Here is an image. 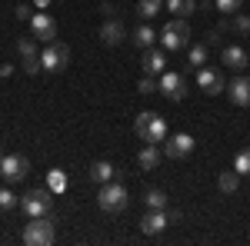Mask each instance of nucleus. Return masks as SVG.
Instances as JSON below:
<instances>
[{
    "label": "nucleus",
    "instance_id": "obj_1",
    "mask_svg": "<svg viewBox=\"0 0 250 246\" xmlns=\"http://www.w3.org/2000/svg\"><path fill=\"white\" fill-rule=\"evenodd\" d=\"M134 133L144 140V143H164L167 140V120L160 114H154V110H144V114H137L134 120Z\"/></svg>",
    "mask_w": 250,
    "mask_h": 246
},
{
    "label": "nucleus",
    "instance_id": "obj_2",
    "mask_svg": "<svg viewBox=\"0 0 250 246\" xmlns=\"http://www.w3.org/2000/svg\"><path fill=\"white\" fill-rule=\"evenodd\" d=\"M54 216H30V223L23 229V243L27 246H50L57 240V229H54Z\"/></svg>",
    "mask_w": 250,
    "mask_h": 246
},
{
    "label": "nucleus",
    "instance_id": "obj_3",
    "mask_svg": "<svg viewBox=\"0 0 250 246\" xmlns=\"http://www.w3.org/2000/svg\"><path fill=\"white\" fill-rule=\"evenodd\" d=\"M20 209H23L27 216H50V209H54V189L40 187V189L23 193V196H20Z\"/></svg>",
    "mask_w": 250,
    "mask_h": 246
},
{
    "label": "nucleus",
    "instance_id": "obj_4",
    "mask_svg": "<svg viewBox=\"0 0 250 246\" xmlns=\"http://www.w3.org/2000/svg\"><path fill=\"white\" fill-rule=\"evenodd\" d=\"M160 43H164V50H184V47H190V23L180 17L167 20V27L160 30Z\"/></svg>",
    "mask_w": 250,
    "mask_h": 246
},
{
    "label": "nucleus",
    "instance_id": "obj_5",
    "mask_svg": "<svg viewBox=\"0 0 250 246\" xmlns=\"http://www.w3.org/2000/svg\"><path fill=\"white\" fill-rule=\"evenodd\" d=\"M127 189L120 187V180H110V183H100V193H97V203L104 213H120L127 209Z\"/></svg>",
    "mask_w": 250,
    "mask_h": 246
},
{
    "label": "nucleus",
    "instance_id": "obj_6",
    "mask_svg": "<svg viewBox=\"0 0 250 246\" xmlns=\"http://www.w3.org/2000/svg\"><path fill=\"white\" fill-rule=\"evenodd\" d=\"M67 63H70V47L60 43V40H50L40 54V67L47 74H60V70H67Z\"/></svg>",
    "mask_w": 250,
    "mask_h": 246
},
{
    "label": "nucleus",
    "instance_id": "obj_7",
    "mask_svg": "<svg viewBox=\"0 0 250 246\" xmlns=\"http://www.w3.org/2000/svg\"><path fill=\"white\" fill-rule=\"evenodd\" d=\"M197 147V140H193L190 133H173L164 140V156H170V160H187Z\"/></svg>",
    "mask_w": 250,
    "mask_h": 246
},
{
    "label": "nucleus",
    "instance_id": "obj_8",
    "mask_svg": "<svg viewBox=\"0 0 250 246\" xmlns=\"http://www.w3.org/2000/svg\"><path fill=\"white\" fill-rule=\"evenodd\" d=\"M160 94L167 96V100H173V103H180V100L187 96V80H184V74L164 70V74H160Z\"/></svg>",
    "mask_w": 250,
    "mask_h": 246
},
{
    "label": "nucleus",
    "instance_id": "obj_9",
    "mask_svg": "<svg viewBox=\"0 0 250 246\" xmlns=\"http://www.w3.org/2000/svg\"><path fill=\"white\" fill-rule=\"evenodd\" d=\"M27 170H30V160L20 156V153H10V156L0 160V176H3L7 183H20V180L27 176Z\"/></svg>",
    "mask_w": 250,
    "mask_h": 246
},
{
    "label": "nucleus",
    "instance_id": "obj_10",
    "mask_svg": "<svg viewBox=\"0 0 250 246\" xmlns=\"http://www.w3.org/2000/svg\"><path fill=\"white\" fill-rule=\"evenodd\" d=\"M197 87H200L207 96H217V94H224V90H227L224 74H220L217 67H200V70H197Z\"/></svg>",
    "mask_w": 250,
    "mask_h": 246
},
{
    "label": "nucleus",
    "instance_id": "obj_11",
    "mask_svg": "<svg viewBox=\"0 0 250 246\" xmlns=\"http://www.w3.org/2000/svg\"><path fill=\"white\" fill-rule=\"evenodd\" d=\"M30 30H34L37 40L50 43V40H57V20L50 17V14H43V10H37V14L30 17Z\"/></svg>",
    "mask_w": 250,
    "mask_h": 246
},
{
    "label": "nucleus",
    "instance_id": "obj_12",
    "mask_svg": "<svg viewBox=\"0 0 250 246\" xmlns=\"http://www.w3.org/2000/svg\"><path fill=\"white\" fill-rule=\"evenodd\" d=\"M17 54H20V63H23V70L34 76L37 70H43L40 67V57H37V43H34V37H20L17 40Z\"/></svg>",
    "mask_w": 250,
    "mask_h": 246
},
{
    "label": "nucleus",
    "instance_id": "obj_13",
    "mask_svg": "<svg viewBox=\"0 0 250 246\" xmlns=\"http://www.w3.org/2000/svg\"><path fill=\"white\" fill-rule=\"evenodd\" d=\"M167 223H170L167 209H147V213L140 216V233H144V236H157V233H164Z\"/></svg>",
    "mask_w": 250,
    "mask_h": 246
},
{
    "label": "nucleus",
    "instance_id": "obj_14",
    "mask_svg": "<svg viewBox=\"0 0 250 246\" xmlns=\"http://www.w3.org/2000/svg\"><path fill=\"white\" fill-rule=\"evenodd\" d=\"M224 94L230 96L233 107H250V76H233Z\"/></svg>",
    "mask_w": 250,
    "mask_h": 246
},
{
    "label": "nucleus",
    "instance_id": "obj_15",
    "mask_svg": "<svg viewBox=\"0 0 250 246\" xmlns=\"http://www.w3.org/2000/svg\"><path fill=\"white\" fill-rule=\"evenodd\" d=\"M140 67H144V74H150V76L164 74V70H167V54H164V50H154V47H147V50H144V60H140Z\"/></svg>",
    "mask_w": 250,
    "mask_h": 246
},
{
    "label": "nucleus",
    "instance_id": "obj_16",
    "mask_svg": "<svg viewBox=\"0 0 250 246\" xmlns=\"http://www.w3.org/2000/svg\"><path fill=\"white\" fill-rule=\"evenodd\" d=\"M100 40L107 43V47H120L124 40H127V30H124V23L114 17H107V23L100 27Z\"/></svg>",
    "mask_w": 250,
    "mask_h": 246
},
{
    "label": "nucleus",
    "instance_id": "obj_17",
    "mask_svg": "<svg viewBox=\"0 0 250 246\" xmlns=\"http://www.w3.org/2000/svg\"><path fill=\"white\" fill-rule=\"evenodd\" d=\"M220 63L230 67V70H244V67H250V57L244 47H224L220 50Z\"/></svg>",
    "mask_w": 250,
    "mask_h": 246
},
{
    "label": "nucleus",
    "instance_id": "obj_18",
    "mask_svg": "<svg viewBox=\"0 0 250 246\" xmlns=\"http://www.w3.org/2000/svg\"><path fill=\"white\" fill-rule=\"evenodd\" d=\"M90 180L94 183H110V180H120V170H117L114 163H107V160H97V163H90Z\"/></svg>",
    "mask_w": 250,
    "mask_h": 246
},
{
    "label": "nucleus",
    "instance_id": "obj_19",
    "mask_svg": "<svg viewBox=\"0 0 250 246\" xmlns=\"http://www.w3.org/2000/svg\"><path fill=\"white\" fill-rule=\"evenodd\" d=\"M160 156H164V150L157 143H144V150L137 153V163H140V170H157Z\"/></svg>",
    "mask_w": 250,
    "mask_h": 246
},
{
    "label": "nucleus",
    "instance_id": "obj_20",
    "mask_svg": "<svg viewBox=\"0 0 250 246\" xmlns=\"http://www.w3.org/2000/svg\"><path fill=\"white\" fill-rule=\"evenodd\" d=\"M164 10H170V17L187 20L190 14H197V0H164Z\"/></svg>",
    "mask_w": 250,
    "mask_h": 246
},
{
    "label": "nucleus",
    "instance_id": "obj_21",
    "mask_svg": "<svg viewBox=\"0 0 250 246\" xmlns=\"http://www.w3.org/2000/svg\"><path fill=\"white\" fill-rule=\"evenodd\" d=\"M217 187H220V193H237V187H240V173L237 170H224L220 180H217Z\"/></svg>",
    "mask_w": 250,
    "mask_h": 246
},
{
    "label": "nucleus",
    "instance_id": "obj_22",
    "mask_svg": "<svg viewBox=\"0 0 250 246\" xmlns=\"http://www.w3.org/2000/svg\"><path fill=\"white\" fill-rule=\"evenodd\" d=\"M207 54H210V47L207 43H197V47H190V54H187V63H190L193 70H200L207 63Z\"/></svg>",
    "mask_w": 250,
    "mask_h": 246
},
{
    "label": "nucleus",
    "instance_id": "obj_23",
    "mask_svg": "<svg viewBox=\"0 0 250 246\" xmlns=\"http://www.w3.org/2000/svg\"><path fill=\"white\" fill-rule=\"evenodd\" d=\"M164 10V0H137V14L144 20H150V17H157Z\"/></svg>",
    "mask_w": 250,
    "mask_h": 246
},
{
    "label": "nucleus",
    "instance_id": "obj_24",
    "mask_svg": "<svg viewBox=\"0 0 250 246\" xmlns=\"http://www.w3.org/2000/svg\"><path fill=\"white\" fill-rule=\"evenodd\" d=\"M154 40H157L154 27H140V30L134 34V43L140 47V50H147V47H154Z\"/></svg>",
    "mask_w": 250,
    "mask_h": 246
},
{
    "label": "nucleus",
    "instance_id": "obj_25",
    "mask_svg": "<svg viewBox=\"0 0 250 246\" xmlns=\"http://www.w3.org/2000/svg\"><path fill=\"white\" fill-rule=\"evenodd\" d=\"M144 203H147V209H167V196H164V189H147Z\"/></svg>",
    "mask_w": 250,
    "mask_h": 246
},
{
    "label": "nucleus",
    "instance_id": "obj_26",
    "mask_svg": "<svg viewBox=\"0 0 250 246\" xmlns=\"http://www.w3.org/2000/svg\"><path fill=\"white\" fill-rule=\"evenodd\" d=\"M47 187L54 189V193H63V189H67V173L63 170H50L47 173Z\"/></svg>",
    "mask_w": 250,
    "mask_h": 246
},
{
    "label": "nucleus",
    "instance_id": "obj_27",
    "mask_svg": "<svg viewBox=\"0 0 250 246\" xmlns=\"http://www.w3.org/2000/svg\"><path fill=\"white\" fill-rule=\"evenodd\" d=\"M233 170L240 173V176H250V147L233 156Z\"/></svg>",
    "mask_w": 250,
    "mask_h": 246
},
{
    "label": "nucleus",
    "instance_id": "obj_28",
    "mask_svg": "<svg viewBox=\"0 0 250 246\" xmlns=\"http://www.w3.org/2000/svg\"><path fill=\"white\" fill-rule=\"evenodd\" d=\"M137 90H140L144 96H150V94H157V90H160V80H154L150 74H144V76H140V83H137Z\"/></svg>",
    "mask_w": 250,
    "mask_h": 246
},
{
    "label": "nucleus",
    "instance_id": "obj_29",
    "mask_svg": "<svg viewBox=\"0 0 250 246\" xmlns=\"http://www.w3.org/2000/svg\"><path fill=\"white\" fill-rule=\"evenodd\" d=\"M213 7H217L224 17H230V14H237V10L244 7V0H213Z\"/></svg>",
    "mask_w": 250,
    "mask_h": 246
},
{
    "label": "nucleus",
    "instance_id": "obj_30",
    "mask_svg": "<svg viewBox=\"0 0 250 246\" xmlns=\"http://www.w3.org/2000/svg\"><path fill=\"white\" fill-rule=\"evenodd\" d=\"M230 30H237V34H250V17L247 14H233V20H230Z\"/></svg>",
    "mask_w": 250,
    "mask_h": 246
},
{
    "label": "nucleus",
    "instance_id": "obj_31",
    "mask_svg": "<svg viewBox=\"0 0 250 246\" xmlns=\"http://www.w3.org/2000/svg\"><path fill=\"white\" fill-rule=\"evenodd\" d=\"M14 207H20V200L10 189H0V209H14Z\"/></svg>",
    "mask_w": 250,
    "mask_h": 246
},
{
    "label": "nucleus",
    "instance_id": "obj_32",
    "mask_svg": "<svg viewBox=\"0 0 250 246\" xmlns=\"http://www.w3.org/2000/svg\"><path fill=\"white\" fill-rule=\"evenodd\" d=\"M14 14H17V20H27V23H30V17H34V10H30L27 3H20V7H14Z\"/></svg>",
    "mask_w": 250,
    "mask_h": 246
},
{
    "label": "nucleus",
    "instance_id": "obj_33",
    "mask_svg": "<svg viewBox=\"0 0 250 246\" xmlns=\"http://www.w3.org/2000/svg\"><path fill=\"white\" fill-rule=\"evenodd\" d=\"M220 37H224V30H220V27H213L210 34H207V47H220Z\"/></svg>",
    "mask_w": 250,
    "mask_h": 246
},
{
    "label": "nucleus",
    "instance_id": "obj_34",
    "mask_svg": "<svg viewBox=\"0 0 250 246\" xmlns=\"http://www.w3.org/2000/svg\"><path fill=\"white\" fill-rule=\"evenodd\" d=\"M50 3H54V0H34V7H37V10H47Z\"/></svg>",
    "mask_w": 250,
    "mask_h": 246
},
{
    "label": "nucleus",
    "instance_id": "obj_35",
    "mask_svg": "<svg viewBox=\"0 0 250 246\" xmlns=\"http://www.w3.org/2000/svg\"><path fill=\"white\" fill-rule=\"evenodd\" d=\"M0 160H3V147H0Z\"/></svg>",
    "mask_w": 250,
    "mask_h": 246
}]
</instances>
